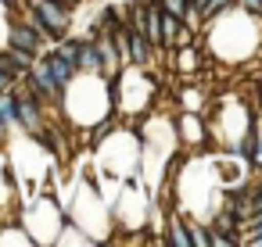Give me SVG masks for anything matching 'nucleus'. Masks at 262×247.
<instances>
[{"mask_svg":"<svg viewBox=\"0 0 262 247\" xmlns=\"http://www.w3.org/2000/svg\"><path fill=\"white\" fill-rule=\"evenodd\" d=\"M29 8L43 22L47 36H54V40L65 36V29H69V4L65 0H29Z\"/></svg>","mask_w":262,"mask_h":247,"instance_id":"nucleus-1","label":"nucleus"},{"mask_svg":"<svg viewBox=\"0 0 262 247\" xmlns=\"http://www.w3.org/2000/svg\"><path fill=\"white\" fill-rule=\"evenodd\" d=\"M29 76H33V86H36V93H43V97H58V79L51 76V68H47V61H33L29 65Z\"/></svg>","mask_w":262,"mask_h":247,"instance_id":"nucleus-2","label":"nucleus"},{"mask_svg":"<svg viewBox=\"0 0 262 247\" xmlns=\"http://www.w3.org/2000/svg\"><path fill=\"white\" fill-rule=\"evenodd\" d=\"M15 118L29 129V133H40V108L33 97H15Z\"/></svg>","mask_w":262,"mask_h":247,"instance_id":"nucleus-3","label":"nucleus"},{"mask_svg":"<svg viewBox=\"0 0 262 247\" xmlns=\"http://www.w3.org/2000/svg\"><path fill=\"white\" fill-rule=\"evenodd\" d=\"M126 51H129V61H137V65H147V58H151V43L144 40L140 29L126 33Z\"/></svg>","mask_w":262,"mask_h":247,"instance_id":"nucleus-4","label":"nucleus"},{"mask_svg":"<svg viewBox=\"0 0 262 247\" xmlns=\"http://www.w3.org/2000/svg\"><path fill=\"white\" fill-rule=\"evenodd\" d=\"M43 61H47V68H51V76L58 79V86H69V83H72V76L79 72V68H76V65H72L69 58H61L58 51H54L51 58H43Z\"/></svg>","mask_w":262,"mask_h":247,"instance_id":"nucleus-5","label":"nucleus"},{"mask_svg":"<svg viewBox=\"0 0 262 247\" xmlns=\"http://www.w3.org/2000/svg\"><path fill=\"white\" fill-rule=\"evenodd\" d=\"M11 47L36 51V47H40V33H36L33 26H11Z\"/></svg>","mask_w":262,"mask_h":247,"instance_id":"nucleus-6","label":"nucleus"},{"mask_svg":"<svg viewBox=\"0 0 262 247\" xmlns=\"http://www.w3.org/2000/svg\"><path fill=\"white\" fill-rule=\"evenodd\" d=\"M76 68H83V72H97V68H101V51H97V43H79V51H76Z\"/></svg>","mask_w":262,"mask_h":247,"instance_id":"nucleus-7","label":"nucleus"},{"mask_svg":"<svg viewBox=\"0 0 262 247\" xmlns=\"http://www.w3.org/2000/svg\"><path fill=\"white\" fill-rule=\"evenodd\" d=\"M8 61L18 68V72H29L33 65V51H22V47H8Z\"/></svg>","mask_w":262,"mask_h":247,"instance_id":"nucleus-8","label":"nucleus"},{"mask_svg":"<svg viewBox=\"0 0 262 247\" xmlns=\"http://www.w3.org/2000/svg\"><path fill=\"white\" fill-rule=\"evenodd\" d=\"M158 8L165 11V15H176V18H187L190 11H187V0H158Z\"/></svg>","mask_w":262,"mask_h":247,"instance_id":"nucleus-9","label":"nucleus"},{"mask_svg":"<svg viewBox=\"0 0 262 247\" xmlns=\"http://www.w3.org/2000/svg\"><path fill=\"white\" fill-rule=\"evenodd\" d=\"M0 122H15V97H8L4 90H0Z\"/></svg>","mask_w":262,"mask_h":247,"instance_id":"nucleus-10","label":"nucleus"},{"mask_svg":"<svg viewBox=\"0 0 262 247\" xmlns=\"http://www.w3.org/2000/svg\"><path fill=\"white\" fill-rule=\"evenodd\" d=\"M172 243H180V247H187L190 243V229H180V226H172V236H169Z\"/></svg>","mask_w":262,"mask_h":247,"instance_id":"nucleus-11","label":"nucleus"},{"mask_svg":"<svg viewBox=\"0 0 262 247\" xmlns=\"http://www.w3.org/2000/svg\"><path fill=\"white\" fill-rule=\"evenodd\" d=\"M230 4V0H208V8H205V18H212V15H219L223 8Z\"/></svg>","mask_w":262,"mask_h":247,"instance_id":"nucleus-12","label":"nucleus"},{"mask_svg":"<svg viewBox=\"0 0 262 247\" xmlns=\"http://www.w3.org/2000/svg\"><path fill=\"white\" fill-rule=\"evenodd\" d=\"M241 8H248V11H255V15H262V0H237Z\"/></svg>","mask_w":262,"mask_h":247,"instance_id":"nucleus-13","label":"nucleus"},{"mask_svg":"<svg viewBox=\"0 0 262 247\" xmlns=\"http://www.w3.org/2000/svg\"><path fill=\"white\" fill-rule=\"evenodd\" d=\"M0 136H4V122H0Z\"/></svg>","mask_w":262,"mask_h":247,"instance_id":"nucleus-14","label":"nucleus"}]
</instances>
